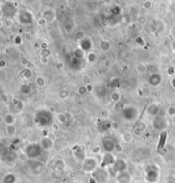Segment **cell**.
<instances>
[{
	"instance_id": "cell-9",
	"label": "cell",
	"mask_w": 175,
	"mask_h": 183,
	"mask_svg": "<svg viewBox=\"0 0 175 183\" xmlns=\"http://www.w3.org/2000/svg\"><path fill=\"white\" fill-rule=\"evenodd\" d=\"M24 107H25V104L22 99L18 98H12L10 100V112L15 115L22 113V110H24Z\"/></svg>"
},
{
	"instance_id": "cell-29",
	"label": "cell",
	"mask_w": 175,
	"mask_h": 183,
	"mask_svg": "<svg viewBox=\"0 0 175 183\" xmlns=\"http://www.w3.org/2000/svg\"><path fill=\"white\" fill-rule=\"evenodd\" d=\"M136 71L139 74H145L148 71V67L146 66L145 63L139 62L136 65Z\"/></svg>"
},
{
	"instance_id": "cell-21",
	"label": "cell",
	"mask_w": 175,
	"mask_h": 183,
	"mask_svg": "<svg viewBox=\"0 0 175 183\" xmlns=\"http://www.w3.org/2000/svg\"><path fill=\"white\" fill-rule=\"evenodd\" d=\"M4 121L5 125H15L16 122V118H15V114L11 112L5 113L4 117Z\"/></svg>"
},
{
	"instance_id": "cell-14",
	"label": "cell",
	"mask_w": 175,
	"mask_h": 183,
	"mask_svg": "<svg viewBox=\"0 0 175 183\" xmlns=\"http://www.w3.org/2000/svg\"><path fill=\"white\" fill-rule=\"evenodd\" d=\"M115 177V181L117 183H131V181H132L131 174L128 172L127 170L118 173Z\"/></svg>"
},
{
	"instance_id": "cell-46",
	"label": "cell",
	"mask_w": 175,
	"mask_h": 183,
	"mask_svg": "<svg viewBox=\"0 0 175 183\" xmlns=\"http://www.w3.org/2000/svg\"><path fill=\"white\" fill-rule=\"evenodd\" d=\"M110 126H111V128H112L113 130H115V131H117V130L120 129V124L115 121H110Z\"/></svg>"
},
{
	"instance_id": "cell-45",
	"label": "cell",
	"mask_w": 175,
	"mask_h": 183,
	"mask_svg": "<svg viewBox=\"0 0 175 183\" xmlns=\"http://www.w3.org/2000/svg\"><path fill=\"white\" fill-rule=\"evenodd\" d=\"M40 61L43 65H46V64H48V62H49V57L40 55Z\"/></svg>"
},
{
	"instance_id": "cell-51",
	"label": "cell",
	"mask_w": 175,
	"mask_h": 183,
	"mask_svg": "<svg viewBox=\"0 0 175 183\" xmlns=\"http://www.w3.org/2000/svg\"><path fill=\"white\" fill-rule=\"evenodd\" d=\"M6 63H7L6 61L4 60V59H2V60L0 61V69H1V70H4V68L7 66V64H6Z\"/></svg>"
},
{
	"instance_id": "cell-18",
	"label": "cell",
	"mask_w": 175,
	"mask_h": 183,
	"mask_svg": "<svg viewBox=\"0 0 175 183\" xmlns=\"http://www.w3.org/2000/svg\"><path fill=\"white\" fill-rule=\"evenodd\" d=\"M91 42H92L91 39L88 37H85V39L79 42V48H80L84 51H88V52L91 51V48L93 46V45H87L88 43H91Z\"/></svg>"
},
{
	"instance_id": "cell-12",
	"label": "cell",
	"mask_w": 175,
	"mask_h": 183,
	"mask_svg": "<svg viewBox=\"0 0 175 183\" xmlns=\"http://www.w3.org/2000/svg\"><path fill=\"white\" fill-rule=\"evenodd\" d=\"M72 151H73V154L74 158H76L78 161L83 162L85 158H87L83 147L80 146V145H74Z\"/></svg>"
},
{
	"instance_id": "cell-22",
	"label": "cell",
	"mask_w": 175,
	"mask_h": 183,
	"mask_svg": "<svg viewBox=\"0 0 175 183\" xmlns=\"http://www.w3.org/2000/svg\"><path fill=\"white\" fill-rule=\"evenodd\" d=\"M85 58H86L87 63L91 64V65H93L98 60V55L96 53L95 51H89L87 53V55L85 56Z\"/></svg>"
},
{
	"instance_id": "cell-26",
	"label": "cell",
	"mask_w": 175,
	"mask_h": 183,
	"mask_svg": "<svg viewBox=\"0 0 175 183\" xmlns=\"http://www.w3.org/2000/svg\"><path fill=\"white\" fill-rule=\"evenodd\" d=\"M34 83L36 85V87H38L39 88H43L44 87L45 85H46V81H45L44 76H42V75H38V76L35 77V79H34Z\"/></svg>"
},
{
	"instance_id": "cell-20",
	"label": "cell",
	"mask_w": 175,
	"mask_h": 183,
	"mask_svg": "<svg viewBox=\"0 0 175 183\" xmlns=\"http://www.w3.org/2000/svg\"><path fill=\"white\" fill-rule=\"evenodd\" d=\"M19 92L20 93L24 96H27L32 93L33 92V87L28 83H23L19 87Z\"/></svg>"
},
{
	"instance_id": "cell-2",
	"label": "cell",
	"mask_w": 175,
	"mask_h": 183,
	"mask_svg": "<svg viewBox=\"0 0 175 183\" xmlns=\"http://www.w3.org/2000/svg\"><path fill=\"white\" fill-rule=\"evenodd\" d=\"M160 178V168L156 164H150L145 168L144 181L147 183H157Z\"/></svg>"
},
{
	"instance_id": "cell-23",
	"label": "cell",
	"mask_w": 175,
	"mask_h": 183,
	"mask_svg": "<svg viewBox=\"0 0 175 183\" xmlns=\"http://www.w3.org/2000/svg\"><path fill=\"white\" fill-rule=\"evenodd\" d=\"M5 133L9 137H15L17 133V128L15 125H6L5 126Z\"/></svg>"
},
{
	"instance_id": "cell-19",
	"label": "cell",
	"mask_w": 175,
	"mask_h": 183,
	"mask_svg": "<svg viewBox=\"0 0 175 183\" xmlns=\"http://www.w3.org/2000/svg\"><path fill=\"white\" fill-rule=\"evenodd\" d=\"M147 128V123L144 121H137L135 127L133 128L134 133L137 135H141L144 132Z\"/></svg>"
},
{
	"instance_id": "cell-13",
	"label": "cell",
	"mask_w": 175,
	"mask_h": 183,
	"mask_svg": "<svg viewBox=\"0 0 175 183\" xmlns=\"http://www.w3.org/2000/svg\"><path fill=\"white\" fill-rule=\"evenodd\" d=\"M40 144L43 151H51L53 150V148L55 147V140L51 139L49 137H43L40 139Z\"/></svg>"
},
{
	"instance_id": "cell-33",
	"label": "cell",
	"mask_w": 175,
	"mask_h": 183,
	"mask_svg": "<svg viewBox=\"0 0 175 183\" xmlns=\"http://www.w3.org/2000/svg\"><path fill=\"white\" fill-rule=\"evenodd\" d=\"M110 100H111L112 102L115 103H115L120 102V100H121V96H120V94L118 92H113L110 94Z\"/></svg>"
},
{
	"instance_id": "cell-31",
	"label": "cell",
	"mask_w": 175,
	"mask_h": 183,
	"mask_svg": "<svg viewBox=\"0 0 175 183\" xmlns=\"http://www.w3.org/2000/svg\"><path fill=\"white\" fill-rule=\"evenodd\" d=\"M121 139L124 143H130L132 140V134L130 131H126L121 134Z\"/></svg>"
},
{
	"instance_id": "cell-52",
	"label": "cell",
	"mask_w": 175,
	"mask_h": 183,
	"mask_svg": "<svg viewBox=\"0 0 175 183\" xmlns=\"http://www.w3.org/2000/svg\"><path fill=\"white\" fill-rule=\"evenodd\" d=\"M51 128L53 129V131H57L59 129V125L56 122H53L51 125Z\"/></svg>"
},
{
	"instance_id": "cell-58",
	"label": "cell",
	"mask_w": 175,
	"mask_h": 183,
	"mask_svg": "<svg viewBox=\"0 0 175 183\" xmlns=\"http://www.w3.org/2000/svg\"><path fill=\"white\" fill-rule=\"evenodd\" d=\"M170 84L172 85V87L175 89V77L172 78L171 81H170Z\"/></svg>"
},
{
	"instance_id": "cell-38",
	"label": "cell",
	"mask_w": 175,
	"mask_h": 183,
	"mask_svg": "<svg viewBox=\"0 0 175 183\" xmlns=\"http://www.w3.org/2000/svg\"><path fill=\"white\" fill-rule=\"evenodd\" d=\"M85 33L83 32V31H78L75 33V39H76L77 40L80 42V40H82L83 39L85 38Z\"/></svg>"
},
{
	"instance_id": "cell-17",
	"label": "cell",
	"mask_w": 175,
	"mask_h": 183,
	"mask_svg": "<svg viewBox=\"0 0 175 183\" xmlns=\"http://www.w3.org/2000/svg\"><path fill=\"white\" fill-rule=\"evenodd\" d=\"M161 81H162V79H161V76H160V74L154 73L151 74L150 75V77H149V79H148V83H149L151 87H156L160 86V83H161Z\"/></svg>"
},
{
	"instance_id": "cell-47",
	"label": "cell",
	"mask_w": 175,
	"mask_h": 183,
	"mask_svg": "<svg viewBox=\"0 0 175 183\" xmlns=\"http://www.w3.org/2000/svg\"><path fill=\"white\" fill-rule=\"evenodd\" d=\"M77 176H78V174H77V171L75 169H72L69 172V177L70 179H76Z\"/></svg>"
},
{
	"instance_id": "cell-27",
	"label": "cell",
	"mask_w": 175,
	"mask_h": 183,
	"mask_svg": "<svg viewBox=\"0 0 175 183\" xmlns=\"http://www.w3.org/2000/svg\"><path fill=\"white\" fill-rule=\"evenodd\" d=\"M56 118L60 124H65L68 122V117L63 112H59L56 115Z\"/></svg>"
},
{
	"instance_id": "cell-39",
	"label": "cell",
	"mask_w": 175,
	"mask_h": 183,
	"mask_svg": "<svg viewBox=\"0 0 175 183\" xmlns=\"http://www.w3.org/2000/svg\"><path fill=\"white\" fill-rule=\"evenodd\" d=\"M115 151L117 152V153H122L124 151V147L122 146L121 143H116L115 144Z\"/></svg>"
},
{
	"instance_id": "cell-5",
	"label": "cell",
	"mask_w": 175,
	"mask_h": 183,
	"mask_svg": "<svg viewBox=\"0 0 175 183\" xmlns=\"http://www.w3.org/2000/svg\"><path fill=\"white\" fill-rule=\"evenodd\" d=\"M100 167L99 162L94 157H87L82 162V170L85 173H93Z\"/></svg>"
},
{
	"instance_id": "cell-34",
	"label": "cell",
	"mask_w": 175,
	"mask_h": 183,
	"mask_svg": "<svg viewBox=\"0 0 175 183\" xmlns=\"http://www.w3.org/2000/svg\"><path fill=\"white\" fill-rule=\"evenodd\" d=\"M125 107H126V105H125L123 103L121 102V101H120V102L118 103H115V104H114L113 106V110L115 111V112H122L123 111V110L125 109Z\"/></svg>"
},
{
	"instance_id": "cell-42",
	"label": "cell",
	"mask_w": 175,
	"mask_h": 183,
	"mask_svg": "<svg viewBox=\"0 0 175 183\" xmlns=\"http://www.w3.org/2000/svg\"><path fill=\"white\" fill-rule=\"evenodd\" d=\"M77 92L80 95H84V94H85L86 92H88L86 87L85 86H81V87H80L78 88V90H77Z\"/></svg>"
},
{
	"instance_id": "cell-30",
	"label": "cell",
	"mask_w": 175,
	"mask_h": 183,
	"mask_svg": "<svg viewBox=\"0 0 175 183\" xmlns=\"http://www.w3.org/2000/svg\"><path fill=\"white\" fill-rule=\"evenodd\" d=\"M21 75H22V77H23V79H25V80H30V79L33 77V71L30 70L29 68H26V69H24V70L22 71Z\"/></svg>"
},
{
	"instance_id": "cell-25",
	"label": "cell",
	"mask_w": 175,
	"mask_h": 183,
	"mask_svg": "<svg viewBox=\"0 0 175 183\" xmlns=\"http://www.w3.org/2000/svg\"><path fill=\"white\" fill-rule=\"evenodd\" d=\"M65 162H64V160H62V159L56 160L55 163H54V166H53V168H54L56 171H63L65 169Z\"/></svg>"
},
{
	"instance_id": "cell-7",
	"label": "cell",
	"mask_w": 175,
	"mask_h": 183,
	"mask_svg": "<svg viewBox=\"0 0 175 183\" xmlns=\"http://www.w3.org/2000/svg\"><path fill=\"white\" fill-rule=\"evenodd\" d=\"M127 169V164L126 160L122 158H117L115 164L111 167H110L109 172H110V175L112 174L114 176H115L118 173L126 171Z\"/></svg>"
},
{
	"instance_id": "cell-16",
	"label": "cell",
	"mask_w": 175,
	"mask_h": 183,
	"mask_svg": "<svg viewBox=\"0 0 175 183\" xmlns=\"http://www.w3.org/2000/svg\"><path fill=\"white\" fill-rule=\"evenodd\" d=\"M160 106L159 105V104L156 103H151L150 104L148 105V107L146 108V113L147 115H149L150 117H156L158 115H160Z\"/></svg>"
},
{
	"instance_id": "cell-8",
	"label": "cell",
	"mask_w": 175,
	"mask_h": 183,
	"mask_svg": "<svg viewBox=\"0 0 175 183\" xmlns=\"http://www.w3.org/2000/svg\"><path fill=\"white\" fill-rule=\"evenodd\" d=\"M92 177H94L98 183H105L110 176V172L108 168L99 167L93 173H91Z\"/></svg>"
},
{
	"instance_id": "cell-24",
	"label": "cell",
	"mask_w": 175,
	"mask_h": 183,
	"mask_svg": "<svg viewBox=\"0 0 175 183\" xmlns=\"http://www.w3.org/2000/svg\"><path fill=\"white\" fill-rule=\"evenodd\" d=\"M3 183H15L16 182V176L13 173H7L3 177L2 180Z\"/></svg>"
},
{
	"instance_id": "cell-41",
	"label": "cell",
	"mask_w": 175,
	"mask_h": 183,
	"mask_svg": "<svg viewBox=\"0 0 175 183\" xmlns=\"http://www.w3.org/2000/svg\"><path fill=\"white\" fill-rule=\"evenodd\" d=\"M102 147H99V146H96V147H93L91 148V153L94 154V155H98V154L101 153L102 151Z\"/></svg>"
},
{
	"instance_id": "cell-36",
	"label": "cell",
	"mask_w": 175,
	"mask_h": 183,
	"mask_svg": "<svg viewBox=\"0 0 175 183\" xmlns=\"http://www.w3.org/2000/svg\"><path fill=\"white\" fill-rule=\"evenodd\" d=\"M13 43L15 45H22V43H23V40H22V37L16 34L15 36L13 37Z\"/></svg>"
},
{
	"instance_id": "cell-40",
	"label": "cell",
	"mask_w": 175,
	"mask_h": 183,
	"mask_svg": "<svg viewBox=\"0 0 175 183\" xmlns=\"http://www.w3.org/2000/svg\"><path fill=\"white\" fill-rule=\"evenodd\" d=\"M0 99H1V102L3 104H8L10 102V99H9V96H8L7 93L5 92H2L1 95H0Z\"/></svg>"
},
{
	"instance_id": "cell-3",
	"label": "cell",
	"mask_w": 175,
	"mask_h": 183,
	"mask_svg": "<svg viewBox=\"0 0 175 183\" xmlns=\"http://www.w3.org/2000/svg\"><path fill=\"white\" fill-rule=\"evenodd\" d=\"M43 149L40 143H30L24 147V154L28 159H36L42 154Z\"/></svg>"
},
{
	"instance_id": "cell-6",
	"label": "cell",
	"mask_w": 175,
	"mask_h": 183,
	"mask_svg": "<svg viewBox=\"0 0 175 183\" xmlns=\"http://www.w3.org/2000/svg\"><path fill=\"white\" fill-rule=\"evenodd\" d=\"M169 125L168 118L164 116H160L158 115L157 117H154L152 120V127L154 129L158 130V131H164L165 129H167Z\"/></svg>"
},
{
	"instance_id": "cell-1",
	"label": "cell",
	"mask_w": 175,
	"mask_h": 183,
	"mask_svg": "<svg viewBox=\"0 0 175 183\" xmlns=\"http://www.w3.org/2000/svg\"><path fill=\"white\" fill-rule=\"evenodd\" d=\"M53 114L51 113V111L46 109H41L39 110L35 113L34 116V121L38 126L40 127H48L51 126L53 123Z\"/></svg>"
},
{
	"instance_id": "cell-35",
	"label": "cell",
	"mask_w": 175,
	"mask_h": 183,
	"mask_svg": "<svg viewBox=\"0 0 175 183\" xmlns=\"http://www.w3.org/2000/svg\"><path fill=\"white\" fill-rule=\"evenodd\" d=\"M91 77L89 74H84L81 77V82L83 86H88V85H91Z\"/></svg>"
},
{
	"instance_id": "cell-53",
	"label": "cell",
	"mask_w": 175,
	"mask_h": 183,
	"mask_svg": "<svg viewBox=\"0 0 175 183\" xmlns=\"http://www.w3.org/2000/svg\"><path fill=\"white\" fill-rule=\"evenodd\" d=\"M23 37H24V39H25L27 41L31 40V39H32V36H31V34H30L29 33H24V35H23Z\"/></svg>"
},
{
	"instance_id": "cell-15",
	"label": "cell",
	"mask_w": 175,
	"mask_h": 183,
	"mask_svg": "<svg viewBox=\"0 0 175 183\" xmlns=\"http://www.w3.org/2000/svg\"><path fill=\"white\" fill-rule=\"evenodd\" d=\"M42 18L47 23H52L53 22H55L56 19V11L53 9H46L42 13Z\"/></svg>"
},
{
	"instance_id": "cell-61",
	"label": "cell",
	"mask_w": 175,
	"mask_h": 183,
	"mask_svg": "<svg viewBox=\"0 0 175 183\" xmlns=\"http://www.w3.org/2000/svg\"><path fill=\"white\" fill-rule=\"evenodd\" d=\"M133 183H142L141 181H135V182H133Z\"/></svg>"
},
{
	"instance_id": "cell-28",
	"label": "cell",
	"mask_w": 175,
	"mask_h": 183,
	"mask_svg": "<svg viewBox=\"0 0 175 183\" xmlns=\"http://www.w3.org/2000/svg\"><path fill=\"white\" fill-rule=\"evenodd\" d=\"M70 96V92L68 89H62L58 92L57 93V97L59 98V99L61 100H66L69 98Z\"/></svg>"
},
{
	"instance_id": "cell-60",
	"label": "cell",
	"mask_w": 175,
	"mask_h": 183,
	"mask_svg": "<svg viewBox=\"0 0 175 183\" xmlns=\"http://www.w3.org/2000/svg\"><path fill=\"white\" fill-rule=\"evenodd\" d=\"M43 1H44V3H45V4H49V3L51 2V0H43Z\"/></svg>"
},
{
	"instance_id": "cell-10",
	"label": "cell",
	"mask_w": 175,
	"mask_h": 183,
	"mask_svg": "<svg viewBox=\"0 0 175 183\" xmlns=\"http://www.w3.org/2000/svg\"><path fill=\"white\" fill-rule=\"evenodd\" d=\"M117 158L115 157L112 152H105L102 155V161L100 163V167L102 168H110L115 164V162L116 161Z\"/></svg>"
},
{
	"instance_id": "cell-49",
	"label": "cell",
	"mask_w": 175,
	"mask_h": 183,
	"mask_svg": "<svg viewBox=\"0 0 175 183\" xmlns=\"http://www.w3.org/2000/svg\"><path fill=\"white\" fill-rule=\"evenodd\" d=\"M137 21H138V22H139V23H140V24H144L147 20H146V18L144 17V16L140 15V16H139V17H138V20H137Z\"/></svg>"
},
{
	"instance_id": "cell-44",
	"label": "cell",
	"mask_w": 175,
	"mask_h": 183,
	"mask_svg": "<svg viewBox=\"0 0 175 183\" xmlns=\"http://www.w3.org/2000/svg\"><path fill=\"white\" fill-rule=\"evenodd\" d=\"M4 24L5 25V27H6L7 28H12L13 25H14V22H13L10 18H7L4 21Z\"/></svg>"
},
{
	"instance_id": "cell-57",
	"label": "cell",
	"mask_w": 175,
	"mask_h": 183,
	"mask_svg": "<svg viewBox=\"0 0 175 183\" xmlns=\"http://www.w3.org/2000/svg\"><path fill=\"white\" fill-rule=\"evenodd\" d=\"M144 7L145 8V9H150L151 7V2H145L144 4Z\"/></svg>"
},
{
	"instance_id": "cell-50",
	"label": "cell",
	"mask_w": 175,
	"mask_h": 183,
	"mask_svg": "<svg viewBox=\"0 0 175 183\" xmlns=\"http://www.w3.org/2000/svg\"><path fill=\"white\" fill-rule=\"evenodd\" d=\"M33 48L35 50V51L41 50V44H39L38 42H34V43L33 44Z\"/></svg>"
},
{
	"instance_id": "cell-59",
	"label": "cell",
	"mask_w": 175,
	"mask_h": 183,
	"mask_svg": "<svg viewBox=\"0 0 175 183\" xmlns=\"http://www.w3.org/2000/svg\"><path fill=\"white\" fill-rule=\"evenodd\" d=\"M86 87V89H87V92H92L93 90V87L91 85H88V86H85Z\"/></svg>"
},
{
	"instance_id": "cell-55",
	"label": "cell",
	"mask_w": 175,
	"mask_h": 183,
	"mask_svg": "<svg viewBox=\"0 0 175 183\" xmlns=\"http://www.w3.org/2000/svg\"><path fill=\"white\" fill-rule=\"evenodd\" d=\"M88 183H98V181L94 178V177H90L89 179H88Z\"/></svg>"
},
{
	"instance_id": "cell-32",
	"label": "cell",
	"mask_w": 175,
	"mask_h": 183,
	"mask_svg": "<svg viewBox=\"0 0 175 183\" xmlns=\"http://www.w3.org/2000/svg\"><path fill=\"white\" fill-rule=\"evenodd\" d=\"M100 48H101L102 52H106V51H110V49L111 48V43L109 40H103L100 43Z\"/></svg>"
},
{
	"instance_id": "cell-54",
	"label": "cell",
	"mask_w": 175,
	"mask_h": 183,
	"mask_svg": "<svg viewBox=\"0 0 175 183\" xmlns=\"http://www.w3.org/2000/svg\"><path fill=\"white\" fill-rule=\"evenodd\" d=\"M101 116H102V117H107L109 116V111L107 110H105V109H103L102 110H101Z\"/></svg>"
},
{
	"instance_id": "cell-11",
	"label": "cell",
	"mask_w": 175,
	"mask_h": 183,
	"mask_svg": "<svg viewBox=\"0 0 175 183\" xmlns=\"http://www.w3.org/2000/svg\"><path fill=\"white\" fill-rule=\"evenodd\" d=\"M115 144L112 138L105 137L102 139V148L105 152H113L115 151Z\"/></svg>"
},
{
	"instance_id": "cell-43",
	"label": "cell",
	"mask_w": 175,
	"mask_h": 183,
	"mask_svg": "<svg viewBox=\"0 0 175 183\" xmlns=\"http://www.w3.org/2000/svg\"><path fill=\"white\" fill-rule=\"evenodd\" d=\"M64 29H65V32L67 33H72L73 32V26L71 25L70 23H68L65 25Z\"/></svg>"
},
{
	"instance_id": "cell-37",
	"label": "cell",
	"mask_w": 175,
	"mask_h": 183,
	"mask_svg": "<svg viewBox=\"0 0 175 183\" xmlns=\"http://www.w3.org/2000/svg\"><path fill=\"white\" fill-rule=\"evenodd\" d=\"M167 114L169 117H175V106L174 105H169L167 108Z\"/></svg>"
},
{
	"instance_id": "cell-56",
	"label": "cell",
	"mask_w": 175,
	"mask_h": 183,
	"mask_svg": "<svg viewBox=\"0 0 175 183\" xmlns=\"http://www.w3.org/2000/svg\"><path fill=\"white\" fill-rule=\"evenodd\" d=\"M48 49V44L46 42H43L41 43V50H46Z\"/></svg>"
},
{
	"instance_id": "cell-4",
	"label": "cell",
	"mask_w": 175,
	"mask_h": 183,
	"mask_svg": "<svg viewBox=\"0 0 175 183\" xmlns=\"http://www.w3.org/2000/svg\"><path fill=\"white\" fill-rule=\"evenodd\" d=\"M123 119L127 121H135L139 117V109L134 105H126L121 112Z\"/></svg>"
},
{
	"instance_id": "cell-48",
	"label": "cell",
	"mask_w": 175,
	"mask_h": 183,
	"mask_svg": "<svg viewBox=\"0 0 175 183\" xmlns=\"http://www.w3.org/2000/svg\"><path fill=\"white\" fill-rule=\"evenodd\" d=\"M98 60L100 61V62H104L107 60V57H106V54L104 53V52H102L100 55L98 56Z\"/></svg>"
}]
</instances>
